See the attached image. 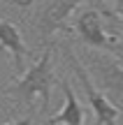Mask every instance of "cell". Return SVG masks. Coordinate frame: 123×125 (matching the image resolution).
<instances>
[{"instance_id":"3","label":"cell","mask_w":123,"mask_h":125,"mask_svg":"<svg viewBox=\"0 0 123 125\" xmlns=\"http://www.w3.org/2000/svg\"><path fill=\"white\" fill-rule=\"evenodd\" d=\"M72 32H77L79 40L93 51H105L112 56H123V44L121 40L109 30L107 16L102 14L100 7H88L74 16L72 21Z\"/></svg>"},{"instance_id":"7","label":"cell","mask_w":123,"mask_h":125,"mask_svg":"<svg viewBox=\"0 0 123 125\" xmlns=\"http://www.w3.org/2000/svg\"><path fill=\"white\" fill-rule=\"evenodd\" d=\"M0 51H7L12 56V62H14L16 72H21V74L26 72L23 70V60H26V56H30V49L23 42L21 30L12 21H7V19H0Z\"/></svg>"},{"instance_id":"6","label":"cell","mask_w":123,"mask_h":125,"mask_svg":"<svg viewBox=\"0 0 123 125\" xmlns=\"http://www.w3.org/2000/svg\"><path fill=\"white\" fill-rule=\"evenodd\" d=\"M60 90H63V107H60V111H56L54 116H49L44 121V125H84L86 121V111H84L81 102H79L77 93H74L72 83L70 81H58Z\"/></svg>"},{"instance_id":"5","label":"cell","mask_w":123,"mask_h":125,"mask_svg":"<svg viewBox=\"0 0 123 125\" xmlns=\"http://www.w3.org/2000/svg\"><path fill=\"white\" fill-rule=\"evenodd\" d=\"M63 58L67 60L70 70L74 72V76H77V81H79V86H81L84 95H86L88 107H91L93 116H95V125H119V116H121L123 111L116 107V104H112L109 100L105 97V93L93 83L91 74L86 72L81 58L72 51L70 42H65V44H63Z\"/></svg>"},{"instance_id":"4","label":"cell","mask_w":123,"mask_h":125,"mask_svg":"<svg viewBox=\"0 0 123 125\" xmlns=\"http://www.w3.org/2000/svg\"><path fill=\"white\" fill-rule=\"evenodd\" d=\"M84 67L91 74L93 83L105 93V97L123 111V65L116 56L105 51H86Z\"/></svg>"},{"instance_id":"8","label":"cell","mask_w":123,"mask_h":125,"mask_svg":"<svg viewBox=\"0 0 123 125\" xmlns=\"http://www.w3.org/2000/svg\"><path fill=\"white\" fill-rule=\"evenodd\" d=\"M33 123H35V116H33V114H28V116L19 118V121H12V123H2V125H33Z\"/></svg>"},{"instance_id":"9","label":"cell","mask_w":123,"mask_h":125,"mask_svg":"<svg viewBox=\"0 0 123 125\" xmlns=\"http://www.w3.org/2000/svg\"><path fill=\"white\" fill-rule=\"evenodd\" d=\"M2 2H7V5H14V7H30L35 0H2Z\"/></svg>"},{"instance_id":"10","label":"cell","mask_w":123,"mask_h":125,"mask_svg":"<svg viewBox=\"0 0 123 125\" xmlns=\"http://www.w3.org/2000/svg\"><path fill=\"white\" fill-rule=\"evenodd\" d=\"M112 9H114V12L123 19V0H114V7H112Z\"/></svg>"},{"instance_id":"2","label":"cell","mask_w":123,"mask_h":125,"mask_svg":"<svg viewBox=\"0 0 123 125\" xmlns=\"http://www.w3.org/2000/svg\"><path fill=\"white\" fill-rule=\"evenodd\" d=\"M86 0H44L40 7L33 14V32H35L37 42L42 46H51L58 32L70 35L72 26H70V19L74 16L77 7Z\"/></svg>"},{"instance_id":"1","label":"cell","mask_w":123,"mask_h":125,"mask_svg":"<svg viewBox=\"0 0 123 125\" xmlns=\"http://www.w3.org/2000/svg\"><path fill=\"white\" fill-rule=\"evenodd\" d=\"M58 83L54 74V46H46L42 51V56L19 76L14 83H9L7 88H2V93L7 97L14 100V104L19 107H28L30 114L35 111H46L51 102V90Z\"/></svg>"}]
</instances>
